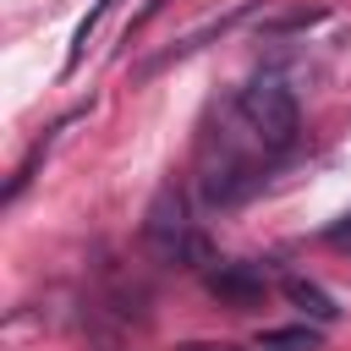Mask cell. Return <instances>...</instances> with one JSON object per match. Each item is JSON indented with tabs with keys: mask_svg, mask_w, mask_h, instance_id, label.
I'll list each match as a JSON object with an SVG mask.
<instances>
[{
	"mask_svg": "<svg viewBox=\"0 0 351 351\" xmlns=\"http://www.w3.org/2000/svg\"><path fill=\"white\" fill-rule=\"evenodd\" d=\"M208 291H214L225 307L252 313V307H263L269 280H263V269H252V263H219V269H208Z\"/></svg>",
	"mask_w": 351,
	"mask_h": 351,
	"instance_id": "cell-4",
	"label": "cell"
},
{
	"mask_svg": "<svg viewBox=\"0 0 351 351\" xmlns=\"http://www.w3.org/2000/svg\"><path fill=\"white\" fill-rule=\"evenodd\" d=\"M324 16H329V5H302V11H285V16H274V22H269V33H302V27L324 22Z\"/></svg>",
	"mask_w": 351,
	"mask_h": 351,
	"instance_id": "cell-8",
	"label": "cell"
},
{
	"mask_svg": "<svg viewBox=\"0 0 351 351\" xmlns=\"http://www.w3.org/2000/svg\"><path fill=\"white\" fill-rule=\"evenodd\" d=\"M176 351H247V346H230V340H186Z\"/></svg>",
	"mask_w": 351,
	"mask_h": 351,
	"instance_id": "cell-9",
	"label": "cell"
},
{
	"mask_svg": "<svg viewBox=\"0 0 351 351\" xmlns=\"http://www.w3.org/2000/svg\"><path fill=\"white\" fill-rule=\"evenodd\" d=\"M324 324H280V329H263L258 335V351H318V335Z\"/></svg>",
	"mask_w": 351,
	"mask_h": 351,
	"instance_id": "cell-6",
	"label": "cell"
},
{
	"mask_svg": "<svg viewBox=\"0 0 351 351\" xmlns=\"http://www.w3.org/2000/svg\"><path fill=\"white\" fill-rule=\"evenodd\" d=\"M143 241L154 247V258H165V263H176V269H203V263H214V252H208L203 230L186 219V197H181L176 186H159V192H154L148 219H143Z\"/></svg>",
	"mask_w": 351,
	"mask_h": 351,
	"instance_id": "cell-1",
	"label": "cell"
},
{
	"mask_svg": "<svg viewBox=\"0 0 351 351\" xmlns=\"http://www.w3.org/2000/svg\"><path fill=\"white\" fill-rule=\"evenodd\" d=\"M252 186H258V170H252V159H241L230 143L219 148V159L203 165V203H208V208H230V203H241Z\"/></svg>",
	"mask_w": 351,
	"mask_h": 351,
	"instance_id": "cell-3",
	"label": "cell"
},
{
	"mask_svg": "<svg viewBox=\"0 0 351 351\" xmlns=\"http://www.w3.org/2000/svg\"><path fill=\"white\" fill-rule=\"evenodd\" d=\"M236 115L247 121V132H252V143H258L263 154H285V148L296 143V132H302L296 93H291L285 82H274V77L247 82L241 99H236Z\"/></svg>",
	"mask_w": 351,
	"mask_h": 351,
	"instance_id": "cell-2",
	"label": "cell"
},
{
	"mask_svg": "<svg viewBox=\"0 0 351 351\" xmlns=\"http://www.w3.org/2000/svg\"><path fill=\"white\" fill-rule=\"evenodd\" d=\"M346 236H351V214H340V219L329 225V241H346Z\"/></svg>",
	"mask_w": 351,
	"mask_h": 351,
	"instance_id": "cell-10",
	"label": "cell"
},
{
	"mask_svg": "<svg viewBox=\"0 0 351 351\" xmlns=\"http://www.w3.org/2000/svg\"><path fill=\"white\" fill-rule=\"evenodd\" d=\"M110 5H115V0H99V5H93V11H88L82 22H77V33H71V49H66V71H77V66H82V49H88V33L99 27V16H104Z\"/></svg>",
	"mask_w": 351,
	"mask_h": 351,
	"instance_id": "cell-7",
	"label": "cell"
},
{
	"mask_svg": "<svg viewBox=\"0 0 351 351\" xmlns=\"http://www.w3.org/2000/svg\"><path fill=\"white\" fill-rule=\"evenodd\" d=\"M280 291H285V302H291V307H302V318H313V324H335V318H340V307H335V296H329L324 285H313V280H302V274H291V280H280Z\"/></svg>",
	"mask_w": 351,
	"mask_h": 351,
	"instance_id": "cell-5",
	"label": "cell"
}]
</instances>
